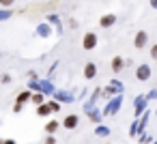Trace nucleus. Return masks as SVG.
<instances>
[{
	"instance_id": "nucleus-1",
	"label": "nucleus",
	"mask_w": 157,
	"mask_h": 144,
	"mask_svg": "<svg viewBox=\"0 0 157 144\" xmlns=\"http://www.w3.org/2000/svg\"><path fill=\"white\" fill-rule=\"evenodd\" d=\"M58 110H60V103H58V101H45L43 105L37 108V114L45 118V116H50V114H56Z\"/></svg>"
},
{
	"instance_id": "nucleus-2",
	"label": "nucleus",
	"mask_w": 157,
	"mask_h": 144,
	"mask_svg": "<svg viewBox=\"0 0 157 144\" xmlns=\"http://www.w3.org/2000/svg\"><path fill=\"white\" fill-rule=\"evenodd\" d=\"M121 105H123V95H116L108 105H105V110H103V114L105 116H112V114H116L118 110H121Z\"/></svg>"
},
{
	"instance_id": "nucleus-3",
	"label": "nucleus",
	"mask_w": 157,
	"mask_h": 144,
	"mask_svg": "<svg viewBox=\"0 0 157 144\" xmlns=\"http://www.w3.org/2000/svg\"><path fill=\"white\" fill-rule=\"evenodd\" d=\"M146 43H148V32L146 30H138L136 37H133V47L136 50H144Z\"/></svg>"
},
{
	"instance_id": "nucleus-4",
	"label": "nucleus",
	"mask_w": 157,
	"mask_h": 144,
	"mask_svg": "<svg viewBox=\"0 0 157 144\" xmlns=\"http://www.w3.org/2000/svg\"><path fill=\"white\" fill-rule=\"evenodd\" d=\"M144 112H146V97H138V99L133 101V116H136V120H138Z\"/></svg>"
},
{
	"instance_id": "nucleus-5",
	"label": "nucleus",
	"mask_w": 157,
	"mask_h": 144,
	"mask_svg": "<svg viewBox=\"0 0 157 144\" xmlns=\"http://www.w3.org/2000/svg\"><path fill=\"white\" fill-rule=\"evenodd\" d=\"M151 75H153V71H151L148 65H138V67H136V78H138L140 82H146Z\"/></svg>"
},
{
	"instance_id": "nucleus-6",
	"label": "nucleus",
	"mask_w": 157,
	"mask_h": 144,
	"mask_svg": "<svg viewBox=\"0 0 157 144\" xmlns=\"http://www.w3.org/2000/svg\"><path fill=\"white\" fill-rule=\"evenodd\" d=\"M82 47L84 50H95L97 47V35L95 32H86L84 39H82Z\"/></svg>"
},
{
	"instance_id": "nucleus-7",
	"label": "nucleus",
	"mask_w": 157,
	"mask_h": 144,
	"mask_svg": "<svg viewBox=\"0 0 157 144\" xmlns=\"http://www.w3.org/2000/svg\"><path fill=\"white\" fill-rule=\"evenodd\" d=\"M78 125H80V116L78 114H67L65 120H63V127L65 129H75Z\"/></svg>"
},
{
	"instance_id": "nucleus-8",
	"label": "nucleus",
	"mask_w": 157,
	"mask_h": 144,
	"mask_svg": "<svg viewBox=\"0 0 157 144\" xmlns=\"http://www.w3.org/2000/svg\"><path fill=\"white\" fill-rule=\"evenodd\" d=\"M114 24H116V15L114 13H108V15H101L99 17V26L101 28H112Z\"/></svg>"
},
{
	"instance_id": "nucleus-9",
	"label": "nucleus",
	"mask_w": 157,
	"mask_h": 144,
	"mask_svg": "<svg viewBox=\"0 0 157 144\" xmlns=\"http://www.w3.org/2000/svg\"><path fill=\"white\" fill-rule=\"evenodd\" d=\"M123 67H125V58H123V56H114L112 63H110V69H112L114 73H121Z\"/></svg>"
},
{
	"instance_id": "nucleus-10",
	"label": "nucleus",
	"mask_w": 157,
	"mask_h": 144,
	"mask_svg": "<svg viewBox=\"0 0 157 144\" xmlns=\"http://www.w3.org/2000/svg\"><path fill=\"white\" fill-rule=\"evenodd\" d=\"M95 75H97V65L95 63H86L84 65V78L86 80H93Z\"/></svg>"
},
{
	"instance_id": "nucleus-11",
	"label": "nucleus",
	"mask_w": 157,
	"mask_h": 144,
	"mask_svg": "<svg viewBox=\"0 0 157 144\" xmlns=\"http://www.w3.org/2000/svg\"><path fill=\"white\" fill-rule=\"evenodd\" d=\"M28 101H33V90H22V93L17 95V99H15V103H20V105H24V103H28Z\"/></svg>"
},
{
	"instance_id": "nucleus-12",
	"label": "nucleus",
	"mask_w": 157,
	"mask_h": 144,
	"mask_svg": "<svg viewBox=\"0 0 157 144\" xmlns=\"http://www.w3.org/2000/svg\"><path fill=\"white\" fill-rule=\"evenodd\" d=\"M58 127H60V123H58V120H48L43 129L48 131V135H54V133L58 131Z\"/></svg>"
},
{
	"instance_id": "nucleus-13",
	"label": "nucleus",
	"mask_w": 157,
	"mask_h": 144,
	"mask_svg": "<svg viewBox=\"0 0 157 144\" xmlns=\"http://www.w3.org/2000/svg\"><path fill=\"white\" fill-rule=\"evenodd\" d=\"M37 35H39V37H50V35H52L50 24H39V26H37Z\"/></svg>"
},
{
	"instance_id": "nucleus-14",
	"label": "nucleus",
	"mask_w": 157,
	"mask_h": 144,
	"mask_svg": "<svg viewBox=\"0 0 157 144\" xmlns=\"http://www.w3.org/2000/svg\"><path fill=\"white\" fill-rule=\"evenodd\" d=\"M33 103L39 108V105H43L45 103V95L43 93H33Z\"/></svg>"
},
{
	"instance_id": "nucleus-15",
	"label": "nucleus",
	"mask_w": 157,
	"mask_h": 144,
	"mask_svg": "<svg viewBox=\"0 0 157 144\" xmlns=\"http://www.w3.org/2000/svg\"><path fill=\"white\" fill-rule=\"evenodd\" d=\"M54 97H56V101H58V103H60V101H71V99H73L71 95H67V93H63V90H56V93H54Z\"/></svg>"
},
{
	"instance_id": "nucleus-16",
	"label": "nucleus",
	"mask_w": 157,
	"mask_h": 144,
	"mask_svg": "<svg viewBox=\"0 0 157 144\" xmlns=\"http://www.w3.org/2000/svg\"><path fill=\"white\" fill-rule=\"evenodd\" d=\"M95 133L105 138V135H110V129H108V127H103V125H99V127H95Z\"/></svg>"
},
{
	"instance_id": "nucleus-17",
	"label": "nucleus",
	"mask_w": 157,
	"mask_h": 144,
	"mask_svg": "<svg viewBox=\"0 0 157 144\" xmlns=\"http://www.w3.org/2000/svg\"><path fill=\"white\" fill-rule=\"evenodd\" d=\"M101 93H103V90H101V86H99V88H95V93H93V97H90V105L99 99V95H101Z\"/></svg>"
},
{
	"instance_id": "nucleus-18",
	"label": "nucleus",
	"mask_w": 157,
	"mask_h": 144,
	"mask_svg": "<svg viewBox=\"0 0 157 144\" xmlns=\"http://www.w3.org/2000/svg\"><path fill=\"white\" fill-rule=\"evenodd\" d=\"M144 97H146V101H148V99H157V90L153 88V90H148V93H146Z\"/></svg>"
},
{
	"instance_id": "nucleus-19",
	"label": "nucleus",
	"mask_w": 157,
	"mask_h": 144,
	"mask_svg": "<svg viewBox=\"0 0 157 144\" xmlns=\"http://www.w3.org/2000/svg\"><path fill=\"white\" fill-rule=\"evenodd\" d=\"M151 58H153V60H157V43H153V45H151Z\"/></svg>"
},
{
	"instance_id": "nucleus-20",
	"label": "nucleus",
	"mask_w": 157,
	"mask_h": 144,
	"mask_svg": "<svg viewBox=\"0 0 157 144\" xmlns=\"http://www.w3.org/2000/svg\"><path fill=\"white\" fill-rule=\"evenodd\" d=\"M15 0H0V7H13Z\"/></svg>"
},
{
	"instance_id": "nucleus-21",
	"label": "nucleus",
	"mask_w": 157,
	"mask_h": 144,
	"mask_svg": "<svg viewBox=\"0 0 157 144\" xmlns=\"http://www.w3.org/2000/svg\"><path fill=\"white\" fill-rule=\"evenodd\" d=\"M9 17H11V11H7V9L0 11V20H9Z\"/></svg>"
},
{
	"instance_id": "nucleus-22",
	"label": "nucleus",
	"mask_w": 157,
	"mask_h": 144,
	"mask_svg": "<svg viewBox=\"0 0 157 144\" xmlns=\"http://www.w3.org/2000/svg\"><path fill=\"white\" fill-rule=\"evenodd\" d=\"M43 144H56V138H54V135H48V138L43 140Z\"/></svg>"
},
{
	"instance_id": "nucleus-23",
	"label": "nucleus",
	"mask_w": 157,
	"mask_h": 144,
	"mask_svg": "<svg viewBox=\"0 0 157 144\" xmlns=\"http://www.w3.org/2000/svg\"><path fill=\"white\" fill-rule=\"evenodd\" d=\"M22 110H24V105H20V103H15V105H13V112H15V114H20Z\"/></svg>"
},
{
	"instance_id": "nucleus-24",
	"label": "nucleus",
	"mask_w": 157,
	"mask_h": 144,
	"mask_svg": "<svg viewBox=\"0 0 157 144\" xmlns=\"http://www.w3.org/2000/svg\"><path fill=\"white\" fill-rule=\"evenodd\" d=\"M9 82H11V75L5 73V75H2V84H9Z\"/></svg>"
},
{
	"instance_id": "nucleus-25",
	"label": "nucleus",
	"mask_w": 157,
	"mask_h": 144,
	"mask_svg": "<svg viewBox=\"0 0 157 144\" xmlns=\"http://www.w3.org/2000/svg\"><path fill=\"white\" fill-rule=\"evenodd\" d=\"M5 144H17V142H15V140H11V138H9V140H5Z\"/></svg>"
},
{
	"instance_id": "nucleus-26",
	"label": "nucleus",
	"mask_w": 157,
	"mask_h": 144,
	"mask_svg": "<svg viewBox=\"0 0 157 144\" xmlns=\"http://www.w3.org/2000/svg\"><path fill=\"white\" fill-rule=\"evenodd\" d=\"M151 7H153V9H157V0H151Z\"/></svg>"
},
{
	"instance_id": "nucleus-27",
	"label": "nucleus",
	"mask_w": 157,
	"mask_h": 144,
	"mask_svg": "<svg viewBox=\"0 0 157 144\" xmlns=\"http://www.w3.org/2000/svg\"><path fill=\"white\" fill-rule=\"evenodd\" d=\"M0 144H5V140H0Z\"/></svg>"
},
{
	"instance_id": "nucleus-28",
	"label": "nucleus",
	"mask_w": 157,
	"mask_h": 144,
	"mask_svg": "<svg viewBox=\"0 0 157 144\" xmlns=\"http://www.w3.org/2000/svg\"><path fill=\"white\" fill-rule=\"evenodd\" d=\"M155 144H157V142H155Z\"/></svg>"
}]
</instances>
